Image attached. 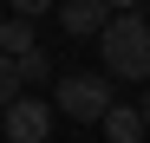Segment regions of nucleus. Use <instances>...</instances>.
<instances>
[{
  "label": "nucleus",
  "instance_id": "1",
  "mask_svg": "<svg viewBox=\"0 0 150 143\" xmlns=\"http://www.w3.org/2000/svg\"><path fill=\"white\" fill-rule=\"evenodd\" d=\"M98 52H105V72L111 78H150V20L131 7V13H111L105 33H98Z\"/></svg>",
  "mask_w": 150,
  "mask_h": 143
},
{
  "label": "nucleus",
  "instance_id": "3",
  "mask_svg": "<svg viewBox=\"0 0 150 143\" xmlns=\"http://www.w3.org/2000/svg\"><path fill=\"white\" fill-rule=\"evenodd\" d=\"M0 117H7V143H46L52 137V104H39V98H13Z\"/></svg>",
  "mask_w": 150,
  "mask_h": 143
},
{
  "label": "nucleus",
  "instance_id": "9",
  "mask_svg": "<svg viewBox=\"0 0 150 143\" xmlns=\"http://www.w3.org/2000/svg\"><path fill=\"white\" fill-rule=\"evenodd\" d=\"M7 7H13V13H26V20H33V13H46V7H52V0H7Z\"/></svg>",
  "mask_w": 150,
  "mask_h": 143
},
{
  "label": "nucleus",
  "instance_id": "8",
  "mask_svg": "<svg viewBox=\"0 0 150 143\" xmlns=\"http://www.w3.org/2000/svg\"><path fill=\"white\" fill-rule=\"evenodd\" d=\"M13 98H20V65H13L7 52H0V111H7Z\"/></svg>",
  "mask_w": 150,
  "mask_h": 143
},
{
  "label": "nucleus",
  "instance_id": "7",
  "mask_svg": "<svg viewBox=\"0 0 150 143\" xmlns=\"http://www.w3.org/2000/svg\"><path fill=\"white\" fill-rule=\"evenodd\" d=\"M13 65H20V85H39V78H52V59H46L39 46H33V52H20Z\"/></svg>",
  "mask_w": 150,
  "mask_h": 143
},
{
  "label": "nucleus",
  "instance_id": "10",
  "mask_svg": "<svg viewBox=\"0 0 150 143\" xmlns=\"http://www.w3.org/2000/svg\"><path fill=\"white\" fill-rule=\"evenodd\" d=\"M105 7H111V13H131V7H137V0H105Z\"/></svg>",
  "mask_w": 150,
  "mask_h": 143
},
{
  "label": "nucleus",
  "instance_id": "11",
  "mask_svg": "<svg viewBox=\"0 0 150 143\" xmlns=\"http://www.w3.org/2000/svg\"><path fill=\"white\" fill-rule=\"evenodd\" d=\"M137 111H144V124H150V91H144V104H137Z\"/></svg>",
  "mask_w": 150,
  "mask_h": 143
},
{
  "label": "nucleus",
  "instance_id": "2",
  "mask_svg": "<svg viewBox=\"0 0 150 143\" xmlns=\"http://www.w3.org/2000/svg\"><path fill=\"white\" fill-rule=\"evenodd\" d=\"M52 111L79 117V124H105V111H111V78H91V72L59 78V85H52Z\"/></svg>",
  "mask_w": 150,
  "mask_h": 143
},
{
  "label": "nucleus",
  "instance_id": "4",
  "mask_svg": "<svg viewBox=\"0 0 150 143\" xmlns=\"http://www.w3.org/2000/svg\"><path fill=\"white\" fill-rule=\"evenodd\" d=\"M105 20H111L105 0H65V7H59V26H65L72 39H98V33H105Z\"/></svg>",
  "mask_w": 150,
  "mask_h": 143
},
{
  "label": "nucleus",
  "instance_id": "6",
  "mask_svg": "<svg viewBox=\"0 0 150 143\" xmlns=\"http://www.w3.org/2000/svg\"><path fill=\"white\" fill-rule=\"evenodd\" d=\"M33 20L26 13H13V20H0V52H7V59H20V52H33Z\"/></svg>",
  "mask_w": 150,
  "mask_h": 143
},
{
  "label": "nucleus",
  "instance_id": "5",
  "mask_svg": "<svg viewBox=\"0 0 150 143\" xmlns=\"http://www.w3.org/2000/svg\"><path fill=\"white\" fill-rule=\"evenodd\" d=\"M144 130H150L144 111H131V104H111V111H105V137H111V143H144Z\"/></svg>",
  "mask_w": 150,
  "mask_h": 143
}]
</instances>
